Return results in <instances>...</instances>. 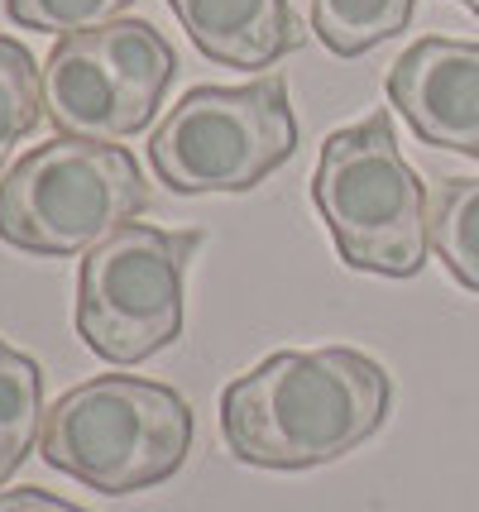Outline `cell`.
Instances as JSON below:
<instances>
[{"instance_id": "4", "label": "cell", "mask_w": 479, "mask_h": 512, "mask_svg": "<svg viewBox=\"0 0 479 512\" xmlns=\"http://www.w3.org/2000/svg\"><path fill=\"white\" fill-rule=\"evenodd\" d=\"M144 211L149 182L120 144L58 134L0 178V240L44 259L87 254Z\"/></svg>"}, {"instance_id": "13", "label": "cell", "mask_w": 479, "mask_h": 512, "mask_svg": "<svg viewBox=\"0 0 479 512\" xmlns=\"http://www.w3.org/2000/svg\"><path fill=\"white\" fill-rule=\"evenodd\" d=\"M44 115V67L34 63V53L20 39L0 34V178L20 139L39 130Z\"/></svg>"}, {"instance_id": "2", "label": "cell", "mask_w": 479, "mask_h": 512, "mask_svg": "<svg viewBox=\"0 0 479 512\" xmlns=\"http://www.w3.org/2000/svg\"><path fill=\"white\" fill-rule=\"evenodd\" d=\"M39 450L48 469L111 498L159 489L192 450V407L168 383L101 374L48 407Z\"/></svg>"}, {"instance_id": "9", "label": "cell", "mask_w": 479, "mask_h": 512, "mask_svg": "<svg viewBox=\"0 0 479 512\" xmlns=\"http://www.w3.org/2000/svg\"><path fill=\"white\" fill-rule=\"evenodd\" d=\"M202 58L221 67H274L307 44L288 0H168Z\"/></svg>"}, {"instance_id": "10", "label": "cell", "mask_w": 479, "mask_h": 512, "mask_svg": "<svg viewBox=\"0 0 479 512\" xmlns=\"http://www.w3.org/2000/svg\"><path fill=\"white\" fill-rule=\"evenodd\" d=\"M44 436V369L0 340V489Z\"/></svg>"}, {"instance_id": "8", "label": "cell", "mask_w": 479, "mask_h": 512, "mask_svg": "<svg viewBox=\"0 0 479 512\" xmlns=\"http://www.w3.org/2000/svg\"><path fill=\"white\" fill-rule=\"evenodd\" d=\"M388 101L422 144L479 158V44L417 39L388 67Z\"/></svg>"}, {"instance_id": "15", "label": "cell", "mask_w": 479, "mask_h": 512, "mask_svg": "<svg viewBox=\"0 0 479 512\" xmlns=\"http://www.w3.org/2000/svg\"><path fill=\"white\" fill-rule=\"evenodd\" d=\"M0 512H87V508H77V503L44 489H10L0 493Z\"/></svg>"}, {"instance_id": "5", "label": "cell", "mask_w": 479, "mask_h": 512, "mask_svg": "<svg viewBox=\"0 0 479 512\" xmlns=\"http://www.w3.org/2000/svg\"><path fill=\"white\" fill-rule=\"evenodd\" d=\"M297 154V120L283 77L245 87H192L149 134L159 182L183 197L250 192Z\"/></svg>"}, {"instance_id": "14", "label": "cell", "mask_w": 479, "mask_h": 512, "mask_svg": "<svg viewBox=\"0 0 479 512\" xmlns=\"http://www.w3.org/2000/svg\"><path fill=\"white\" fill-rule=\"evenodd\" d=\"M135 0H5V15L34 29V34H77V29H96L111 24L120 10H130Z\"/></svg>"}, {"instance_id": "1", "label": "cell", "mask_w": 479, "mask_h": 512, "mask_svg": "<svg viewBox=\"0 0 479 512\" xmlns=\"http://www.w3.org/2000/svg\"><path fill=\"white\" fill-rule=\"evenodd\" d=\"M393 379L350 345L283 350L226 383L221 431L235 460L259 469L331 465L384 426Z\"/></svg>"}, {"instance_id": "12", "label": "cell", "mask_w": 479, "mask_h": 512, "mask_svg": "<svg viewBox=\"0 0 479 512\" xmlns=\"http://www.w3.org/2000/svg\"><path fill=\"white\" fill-rule=\"evenodd\" d=\"M417 0H312V29L336 58H360L408 29Z\"/></svg>"}, {"instance_id": "16", "label": "cell", "mask_w": 479, "mask_h": 512, "mask_svg": "<svg viewBox=\"0 0 479 512\" xmlns=\"http://www.w3.org/2000/svg\"><path fill=\"white\" fill-rule=\"evenodd\" d=\"M456 5H465V10H470V15L479 20V0H456Z\"/></svg>"}, {"instance_id": "11", "label": "cell", "mask_w": 479, "mask_h": 512, "mask_svg": "<svg viewBox=\"0 0 479 512\" xmlns=\"http://www.w3.org/2000/svg\"><path fill=\"white\" fill-rule=\"evenodd\" d=\"M427 240L460 288L479 292V178H441L427 201Z\"/></svg>"}, {"instance_id": "3", "label": "cell", "mask_w": 479, "mask_h": 512, "mask_svg": "<svg viewBox=\"0 0 479 512\" xmlns=\"http://www.w3.org/2000/svg\"><path fill=\"white\" fill-rule=\"evenodd\" d=\"M312 201L350 268L379 278H412L427 264V182L417 178L393 115L374 111L369 120L336 130L321 144Z\"/></svg>"}, {"instance_id": "7", "label": "cell", "mask_w": 479, "mask_h": 512, "mask_svg": "<svg viewBox=\"0 0 479 512\" xmlns=\"http://www.w3.org/2000/svg\"><path fill=\"white\" fill-rule=\"evenodd\" d=\"M178 77V53L149 20L63 34L44 63V111L58 134L120 144L149 130Z\"/></svg>"}, {"instance_id": "6", "label": "cell", "mask_w": 479, "mask_h": 512, "mask_svg": "<svg viewBox=\"0 0 479 512\" xmlns=\"http://www.w3.org/2000/svg\"><path fill=\"white\" fill-rule=\"evenodd\" d=\"M202 230L125 225L87 249L77 273V335L111 364H139L183 335V273Z\"/></svg>"}]
</instances>
